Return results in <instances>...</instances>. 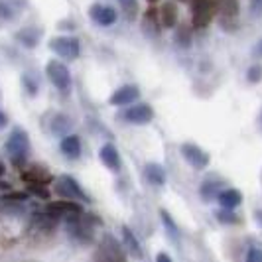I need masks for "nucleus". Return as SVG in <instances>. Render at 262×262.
Returning a JSON list of instances; mask_svg holds the SVG:
<instances>
[{
    "mask_svg": "<svg viewBox=\"0 0 262 262\" xmlns=\"http://www.w3.org/2000/svg\"><path fill=\"white\" fill-rule=\"evenodd\" d=\"M178 22V10H176V4L166 2L162 8H160V26L164 28H173Z\"/></svg>",
    "mask_w": 262,
    "mask_h": 262,
    "instance_id": "obj_13",
    "label": "nucleus"
},
{
    "mask_svg": "<svg viewBox=\"0 0 262 262\" xmlns=\"http://www.w3.org/2000/svg\"><path fill=\"white\" fill-rule=\"evenodd\" d=\"M2 173H4V164L0 162V176H2Z\"/></svg>",
    "mask_w": 262,
    "mask_h": 262,
    "instance_id": "obj_35",
    "label": "nucleus"
},
{
    "mask_svg": "<svg viewBox=\"0 0 262 262\" xmlns=\"http://www.w3.org/2000/svg\"><path fill=\"white\" fill-rule=\"evenodd\" d=\"M252 10L254 12H262V0H252Z\"/></svg>",
    "mask_w": 262,
    "mask_h": 262,
    "instance_id": "obj_31",
    "label": "nucleus"
},
{
    "mask_svg": "<svg viewBox=\"0 0 262 262\" xmlns=\"http://www.w3.org/2000/svg\"><path fill=\"white\" fill-rule=\"evenodd\" d=\"M46 184H30V191H34L36 195H41V197H48V189L43 187Z\"/></svg>",
    "mask_w": 262,
    "mask_h": 262,
    "instance_id": "obj_24",
    "label": "nucleus"
},
{
    "mask_svg": "<svg viewBox=\"0 0 262 262\" xmlns=\"http://www.w3.org/2000/svg\"><path fill=\"white\" fill-rule=\"evenodd\" d=\"M22 178L26 182H30V184H48L50 182V173L43 170V168H39V166H34V170L24 171Z\"/></svg>",
    "mask_w": 262,
    "mask_h": 262,
    "instance_id": "obj_17",
    "label": "nucleus"
},
{
    "mask_svg": "<svg viewBox=\"0 0 262 262\" xmlns=\"http://www.w3.org/2000/svg\"><path fill=\"white\" fill-rule=\"evenodd\" d=\"M122 238H124V245H126V249L130 250L132 256H136V258H142V249H140V245H138V238L132 235L130 229H122Z\"/></svg>",
    "mask_w": 262,
    "mask_h": 262,
    "instance_id": "obj_18",
    "label": "nucleus"
},
{
    "mask_svg": "<svg viewBox=\"0 0 262 262\" xmlns=\"http://www.w3.org/2000/svg\"><path fill=\"white\" fill-rule=\"evenodd\" d=\"M215 193H217V184H213V182H205V185L201 187V195L205 197V199H211Z\"/></svg>",
    "mask_w": 262,
    "mask_h": 262,
    "instance_id": "obj_20",
    "label": "nucleus"
},
{
    "mask_svg": "<svg viewBox=\"0 0 262 262\" xmlns=\"http://www.w3.org/2000/svg\"><path fill=\"white\" fill-rule=\"evenodd\" d=\"M158 260H160V262H170V256L162 252V254H158Z\"/></svg>",
    "mask_w": 262,
    "mask_h": 262,
    "instance_id": "obj_34",
    "label": "nucleus"
},
{
    "mask_svg": "<svg viewBox=\"0 0 262 262\" xmlns=\"http://www.w3.org/2000/svg\"><path fill=\"white\" fill-rule=\"evenodd\" d=\"M91 18L101 24V26H111L117 22V10L111 6H103V4H95L91 8Z\"/></svg>",
    "mask_w": 262,
    "mask_h": 262,
    "instance_id": "obj_9",
    "label": "nucleus"
},
{
    "mask_svg": "<svg viewBox=\"0 0 262 262\" xmlns=\"http://www.w3.org/2000/svg\"><path fill=\"white\" fill-rule=\"evenodd\" d=\"M16 38L20 39L26 48H34L36 43H38V38H39V32L36 28H26V30H22V32H18L16 34Z\"/></svg>",
    "mask_w": 262,
    "mask_h": 262,
    "instance_id": "obj_19",
    "label": "nucleus"
},
{
    "mask_svg": "<svg viewBox=\"0 0 262 262\" xmlns=\"http://www.w3.org/2000/svg\"><path fill=\"white\" fill-rule=\"evenodd\" d=\"M71 126H73V122H71V118L66 117V115H55V117L52 118V132L57 134V136H67Z\"/></svg>",
    "mask_w": 262,
    "mask_h": 262,
    "instance_id": "obj_14",
    "label": "nucleus"
},
{
    "mask_svg": "<svg viewBox=\"0 0 262 262\" xmlns=\"http://www.w3.org/2000/svg\"><path fill=\"white\" fill-rule=\"evenodd\" d=\"M0 16H4V18H10V16H12L10 8H8L6 4H0Z\"/></svg>",
    "mask_w": 262,
    "mask_h": 262,
    "instance_id": "obj_30",
    "label": "nucleus"
},
{
    "mask_svg": "<svg viewBox=\"0 0 262 262\" xmlns=\"http://www.w3.org/2000/svg\"><path fill=\"white\" fill-rule=\"evenodd\" d=\"M217 217H219V221H223V223H236V221H238V219L235 217V213H231L229 209L219 211Z\"/></svg>",
    "mask_w": 262,
    "mask_h": 262,
    "instance_id": "obj_21",
    "label": "nucleus"
},
{
    "mask_svg": "<svg viewBox=\"0 0 262 262\" xmlns=\"http://www.w3.org/2000/svg\"><path fill=\"white\" fill-rule=\"evenodd\" d=\"M182 154H184L185 160H187L193 168H197V170L207 168V164H209V156H207V152H203V150L195 144H184L182 146Z\"/></svg>",
    "mask_w": 262,
    "mask_h": 262,
    "instance_id": "obj_7",
    "label": "nucleus"
},
{
    "mask_svg": "<svg viewBox=\"0 0 262 262\" xmlns=\"http://www.w3.org/2000/svg\"><path fill=\"white\" fill-rule=\"evenodd\" d=\"M241 193L236 191V189H225V191H221L219 193V203L223 205L225 209H235V207H238L241 205Z\"/></svg>",
    "mask_w": 262,
    "mask_h": 262,
    "instance_id": "obj_15",
    "label": "nucleus"
},
{
    "mask_svg": "<svg viewBox=\"0 0 262 262\" xmlns=\"http://www.w3.org/2000/svg\"><path fill=\"white\" fill-rule=\"evenodd\" d=\"M215 12L213 0H193V26L205 28L211 22Z\"/></svg>",
    "mask_w": 262,
    "mask_h": 262,
    "instance_id": "obj_5",
    "label": "nucleus"
},
{
    "mask_svg": "<svg viewBox=\"0 0 262 262\" xmlns=\"http://www.w3.org/2000/svg\"><path fill=\"white\" fill-rule=\"evenodd\" d=\"M48 77L59 91H67L71 87V75L61 61H50L48 63Z\"/></svg>",
    "mask_w": 262,
    "mask_h": 262,
    "instance_id": "obj_4",
    "label": "nucleus"
},
{
    "mask_svg": "<svg viewBox=\"0 0 262 262\" xmlns=\"http://www.w3.org/2000/svg\"><path fill=\"white\" fill-rule=\"evenodd\" d=\"M48 213L53 217H61V215H81V205L75 203L73 199H61V201H53L48 205Z\"/></svg>",
    "mask_w": 262,
    "mask_h": 262,
    "instance_id": "obj_8",
    "label": "nucleus"
},
{
    "mask_svg": "<svg viewBox=\"0 0 262 262\" xmlns=\"http://www.w3.org/2000/svg\"><path fill=\"white\" fill-rule=\"evenodd\" d=\"M260 124H262V118H260Z\"/></svg>",
    "mask_w": 262,
    "mask_h": 262,
    "instance_id": "obj_37",
    "label": "nucleus"
},
{
    "mask_svg": "<svg viewBox=\"0 0 262 262\" xmlns=\"http://www.w3.org/2000/svg\"><path fill=\"white\" fill-rule=\"evenodd\" d=\"M249 260L250 262H258V260L262 262V252L260 250H256V249H252L249 252Z\"/></svg>",
    "mask_w": 262,
    "mask_h": 262,
    "instance_id": "obj_28",
    "label": "nucleus"
},
{
    "mask_svg": "<svg viewBox=\"0 0 262 262\" xmlns=\"http://www.w3.org/2000/svg\"><path fill=\"white\" fill-rule=\"evenodd\" d=\"M50 48L57 53L59 57H66V59H77L79 57V41L75 38H69V36H63V38H53L50 41Z\"/></svg>",
    "mask_w": 262,
    "mask_h": 262,
    "instance_id": "obj_3",
    "label": "nucleus"
},
{
    "mask_svg": "<svg viewBox=\"0 0 262 262\" xmlns=\"http://www.w3.org/2000/svg\"><path fill=\"white\" fill-rule=\"evenodd\" d=\"M138 95H140V91H138V87H134V85H124V87H120V89H117V93L111 97V105H132L136 99H138Z\"/></svg>",
    "mask_w": 262,
    "mask_h": 262,
    "instance_id": "obj_10",
    "label": "nucleus"
},
{
    "mask_svg": "<svg viewBox=\"0 0 262 262\" xmlns=\"http://www.w3.org/2000/svg\"><path fill=\"white\" fill-rule=\"evenodd\" d=\"M24 83H26V87H28V91H30V95H36V93H38V83H34V81L28 77V75L24 77Z\"/></svg>",
    "mask_w": 262,
    "mask_h": 262,
    "instance_id": "obj_26",
    "label": "nucleus"
},
{
    "mask_svg": "<svg viewBox=\"0 0 262 262\" xmlns=\"http://www.w3.org/2000/svg\"><path fill=\"white\" fill-rule=\"evenodd\" d=\"M26 193H12V195L8 197H2V199H8V201H24L26 199Z\"/></svg>",
    "mask_w": 262,
    "mask_h": 262,
    "instance_id": "obj_29",
    "label": "nucleus"
},
{
    "mask_svg": "<svg viewBox=\"0 0 262 262\" xmlns=\"http://www.w3.org/2000/svg\"><path fill=\"white\" fill-rule=\"evenodd\" d=\"M120 4L124 6V10L128 16H134L136 14V0H120Z\"/></svg>",
    "mask_w": 262,
    "mask_h": 262,
    "instance_id": "obj_23",
    "label": "nucleus"
},
{
    "mask_svg": "<svg viewBox=\"0 0 262 262\" xmlns=\"http://www.w3.org/2000/svg\"><path fill=\"white\" fill-rule=\"evenodd\" d=\"M53 191L57 193L59 197H63V199H79V201H89L87 195L83 193V189L79 187V184L73 180V178H69V176H61L55 185H53Z\"/></svg>",
    "mask_w": 262,
    "mask_h": 262,
    "instance_id": "obj_2",
    "label": "nucleus"
},
{
    "mask_svg": "<svg viewBox=\"0 0 262 262\" xmlns=\"http://www.w3.org/2000/svg\"><path fill=\"white\" fill-rule=\"evenodd\" d=\"M6 152L10 154L12 162L16 166H22L24 164V158L30 152V140H28V134L24 130H14L6 142Z\"/></svg>",
    "mask_w": 262,
    "mask_h": 262,
    "instance_id": "obj_1",
    "label": "nucleus"
},
{
    "mask_svg": "<svg viewBox=\"0 0 262 262\" xmlns=\"http://www.w3.org/2000/svg\"><path fill=\"white\" fill-rule=\"evenodd\" d=\"M144 176L152 185H164V182H166V173L158 164H148L144 170Z\"/></svg>",
    "mask_w": 262,
    "mask_h": 262,
    "instance_id": "obj_16",
    "label": "nucleus"
},
{
    "mask_svg": "<svg viewBox=\"0 0 262 262\" xmlns=\"http://www.w3.org/2000/svg\"><path fill=\"white\" fill-rule=\"evenodd\" d=\"M99 154H101V160H103V164H105L108 170L113 171L120 170V156H118V150L113 144H105L101 148Z\"/></svg>",
    "mask_w": 262,
    "mask_h": 262,
    "instance_id": "obj_11",
    "label": "nucleus"
},
{
    "mask_svg": "<svg viewBox=\"0 0 262 262\" xmlns=\"http://www.w3.org/2000/svg\"><path fill=\"white\" fill-rule=\"evenodd\" d=\"M122 118L130 124H146L154 118V111L148 105H134L122 113Z\"/></svg>",
    "mask_w": 262,
    "mask_h": 262,
    "instance_id": "obj_6",
    "label": "nucleus"
},
{
    "mask_svg": "<svg viewBox=\"0 0 262 262\" xmlns=\"http://www.w3.org/2000/svg\"><path fill=\"white\" fill-rule=\"evenodd\" d=\"M260 79H262V67L260 66L250 67V71H249V81H250V83H256V81H260Z\"/></svg>",
    "mask_w": 262,
    "mask_h": 262,
    "instance_id": "obj_22",
    "label": "nucleus"
},
{
    "mask_svg": "<svg viewBox=\"0 0 262 262\" xmlns=\"http://www.w3.org/2000/svg\"><path fill=\"white\" fill-rule=\"evenodd\" d=\"M176 39H178V43L182 41V46H187V43H189V32H187V30H182V34L178 32Z\"/></svg>",
    "mask_w": 262,
    "mask_h": 262,
    "instance_id": "obj_27",
    "label": "nucleus"
},
{
    "mask_svg": "<svg viewBox=\"0 0 262 262\" xmlns=\"http://www.w3.org/2000/svg\"><path fill=\"white\" fill-rule=\"evenodd\" d=\"M162 221L168 225V229H170V235L176 236V225H173V221L170 219V215L166 213V211H162Z\"/></svg>",
    "mask_w": 262,
    "mask_h": 262,
    "instance_id": "obj_25",
    "label": "nucleus"
},
{
    "mask_svg": "<svg viewBox=\"0 0 262 262\" xmlns=\"http://www.w3.org/2000/svg\"><path fill=\"white\" fill-rule=\"evenodd\" d=\"M6 124H8V118H6V115H4L2 111H0V130H2V128H4Z\"/></svg>",
    "mask_w": 262,
    "mask_h": 262,
    "instance_id": "obj_32",
    "label": "nucleus"
},
{
    "mask_svg": "<svg viewBox=\"0 0 262 262\" xmlns=\"http://www.w3.org/2000/svg\"><path fill=\"white\" fill-rule=\"evenodd\" d=\"M61 152H63V156L69 158V160H75V158L81 156V142H79L77 136H73V134L66 136V138L61 140Z\"/></svg>",
    "mask_w": 262,
    "mask_h": 262,
    "instance_id": "obj_12",
    "label": "nucleus"
},
{
    "mask_svg": "<svg viewBox=\"0 0 262 262\" xmlns=\"http://www.w3.org/2000/svg\"><path fill=\"white\" fill-rule=\"evenodd\" d=\"M148 2H156V0H148Z\"/></svg>",
    "mask_w": 262,
    "mask_h": 262,
    "instance_id": "obj_36",
    "label": "nucleus"
},
{
    "mask_svg": "<svg viewBox=\"0 0 262 262\" xmlns=\"http://www.w3.org/2000/svg\"><path fill=\"white\" fill-rule=\"evenodd\" d=\"M254 55H256V57H262V39L256 43V48H254Z\"/></svg>",
    "mask_w": 262,
    "mask_h": 262,
    "instance_id": "obj_33",
    "label": "nucleus"
}]
</instances>
